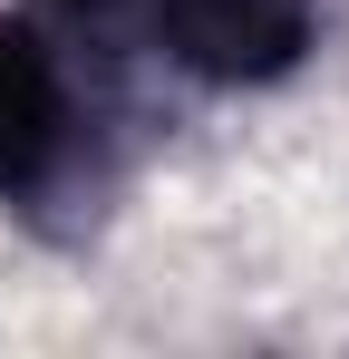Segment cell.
Wrapping results in <instances>:
<instances>
[{"label":"cell","instance_id":"6da1fadb","mask_svg":"<svg viewBox=\"0 0 349 359\" xmlns=\"http://www.w3.org/2000/svg\"><path fill=\"white\" fill-rule=\"evenodd\" d=\"M78 10L146 29L194 78H272L310 49V20H320V0H78Z\"/></svg>","mask_w":349,"mask_h":359},{"label":"cell","instance_id":"7a4b0ae2","mask_svg":"<svg viewBox=\"0 0 349 359\" xmlns=\"http://www.w3.org/2000/svg\"><path fill=\"white\" fill-rule=\"evenodd\" d=\"M68 126H78L68 68L49 59L39 29L0 20V194H39L68 156Z\"/></svg>","mask_w":349,"mask_h":359}]
</instances>
